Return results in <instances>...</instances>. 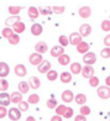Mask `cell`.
<instances>
[{
    "label": "cell",
    "instance_id": "obj_4",
    "mask_svg": "<svg viewBox=\"0 0 110 121\" xmlns=\"http://www.w3.org/2000/svg\"><path fill=\"white\" fill-rule=\"evenodd\" d=\"M37 70L40 73H42V74L47 73L48 70H51V62H49V60H45V59H43L42 62H41V64L37 65Z\"/></svg>",
    "mask_w": 110,
    "mask_h": 121
},
{
    "label": "cell",
    "instance_id": "obj_8",
    "mask_svg": "<svg viewBox=\"0 0 110 121\" xmlns=\"http://www.w3.org/2000/svg\"><path fill=\"white\" fill-rule=\"evenodd\" d=\"M82 75L84 77V78H92V77H94V69H93V67H90V65H84L83 68H82Z\"/></svg>",
    "mask_w": 110,
    "mask_h": 121
},
{
    "label": "cell",
    "instance_id": "obj_5",
    "mask_svg": "<svg viewBox=\"0 0 110 121\" xmlns=\"http://www.w3.org/2000/svg\"><path fill=\"white\" fill-rule=\"evenodd\" d=\"M29 60L32 65H38V64H41V62L43 60V57H42V54H38V53L35 52V53L30 54Z\"/></svg>",
    "mask_w": 110,
    "mask_h": 121
},
{
    "label": "cell",
    "instance_id": "obj_10",
    "mask_svg": "<svg viewBox=\"0 0 110 121\" xmlns=\"http://www.w3.org/2000/svg\"><path fill=\"white\" fill-rule=\"evenodd\" d=\"M35 48H36V53H38V54L46 53V52H47V49H48L47 43H46V42H43V41L37 42V43H36V46H35Z\"/></svg>",
    "mask_w": 110,
    "mask_h": 121
},
{
    "label": "cell",
    "instance_id": "obj_13",
    "mask_svg": "<svg viewBox=\"0 0 110 121\" xmlns=\"http://www.w3.org/2000/svg\"><path fill=\"white\" fill-rule=\"evenodd\" d=\"M29 86H30V89H38L41 86V80L37 77H31L29 80Z\"/></svg>",
    "mask_w": 110,
    "mask_h": 121
},
{
    "label": "cell",
    "instance_id": "obj_1",
    "mask_svg": "<svg viewBox=\"0 0 110 121\" xmlns=\"http://www.w3.org/2000/svg\"><path fill=\"white\" fill-rule=\"evenodd\" d=\"M83 62L85 63V65H92L97 62V54L94 52H88L83 56Z\"/></svg>",
    "mask_w": 110,
    "mask_h": 121
},
{
    "label": "cell",
    "instance_id": "obj_35",
    "mask_svg": "<svg viewBox=\"0 0 110 121\" xmlns=\"http://www.w3.org/2000/svg\"><path fill=\"white\" fill-rule=\"evenodd\" d=\"M66 109H67L66 105H58L56 108V115H58V116H63L64 112H66Z\"/></svg>",
    "mask_w": 110,
    "mask_h": 121
},
{
    "label": "cell",
    "instance_id": "obj_20",
    "mask_svg": "<svg viewBox=\"0 0 110 121\" xmlns=\"http://www.w3.org/2000/svg\"><path fill=\"white\" fill-rule=\"evenodd\" d=\"M42 31H43V29L40 24H34L31 26V34L34 36H40L42 34Z\"/></svg>",
    "mask_w": 110,
    "mask_h": 121
},
{
    "label": "cell",
    "instance_id": "obj_34",
    "mask_svg": "<svg viewBox=\"0 0 110 121\" xmlns=\"http://www.w3.org/2000/svg\"><path fill=\"white\" fill-rule=\"evenodd\" d=\"M38 101H40V96L37 94H32V95H30L29 99H27V104H37Z\"/></svg>",
    "mask_w": 110,
    "mask_h": 121
},
{
    "label": "cell",
    "instance_id": "obj_3",
    "mask_svg": "<svg viewBox=\"0 0 110 121\" xmlns=\"http://www.w3.org/2000/svg\"><path fill=\"white\" fill-rule=\"evenodd\" d=\"M82 41H83L82 40V36L78 34V32H72V34L69 35V37H68V42L72 46H78Z\"/></svg>",
    "mask_w": 110,
    "mask_h": 121
},
{
    "label": "cell",
    "instance_id": "obj_19",
    "mask_svg": "<svg viewBox=\"0 0 110 121\" xmlns=\"http://www.w3.org/2000/svg\"><path fill=\"white\" fill-rule=\"evenodd\" d=\"M22 101V95L20 94L19 91H14L11 95H10V103H14V104H19Z\"/></svg>",
    "mask_w": 110,
    "mask_h": 121
},
{
    "label": "cell",
    "instance_id": "obj_30",
    "mask_svg": "<svg viewBox=\"0 0 110 121\" xmlns=\"http://www.w3.org/2000/svg\"><path fill=\"white\" fill-rule=\"evenodd\" d=\"M8 88H9L8 80L6 79H0V91H1V93H6Z\"/></svg>",
    "mask_w": 110,
    "mask_h": 121
},
{
    "label": "cell",
    "instance_id": "obj_11",
    "mask_svg": "<svg viewBox=\"0 0 110 121\" xmlns=\"http://www.w3.org/2000/svg\"><path fill=\"white\" fill-rule=\"evenodd\" d=\"M78 14H79V16H80L82 19H88L92 15V9L89 6H82L79 9Z\"/></svg>",
    "mask_w": 110,
    "mask_h": 121
},
{
    "label": "cell",
    "instance_id": "obj_32",
    "mask_svg": "<svg viewBox=\"0 0 110 121\" xmlns=\"http://www.w3.org/2000/svg\"><path fill=\"white\" fill-rule=\"evenodd\" d=\"M21 9L22 8H20V6H10L9 8V13L11 14L13 16H19V13L21 11Z\"/></svg>",
    "mask_w": 110,
    "mask_h": 121
},
{
    "label": "cell",
    "instance_id": "obj_6",
    "mask_svg": "<svg viewBox=\"0 0 110 121\" xmlns=\"http://www.w3.org/2000/svg\"><path fill=\"white\" fill-rule=\"evenodd\" d=\"M8 115H9L10 120H13V121H18V120L21 119V112L19 111L18 108H11V109L9 110Z\"/></svg>",
    "mask_w": 110,
    "mask_h": 121
},
{
    "label": "cell",
    "instance_id": "obj_46",
    "mask_svg": "<svg viewBox=\"0 0 110 121\" xmlns=\"http://www.w3.org/2000/svg\"><path fill=\"white\" fill-rule=\"evenodd\" d=\"M74 121H87V117L83 116V115H77L75 119H74Z\"/></svg>",
    "mask_w": 110,
    "mask_h": 121
},
{
    "label": "cell",
    "instance_id": "obj_43",
    "mask_svg": "<svg viewBox=\"0 0 110 121\" xmlns=\"http://www.w3.org/2000/svg\"><path fill=\"white\" fill-rule=\"evenodd\" d=\"M100 56L103 58H110V48H103L101 52H100Z\"/></svg>",
    "mask_w": 110,
    "mask_h": 121
},
{
    "label": "cell",
    "instance_id": "obj_38",
    "mask_svg": "<svg viewBox=\"0 0 110 121\" xmlns=\"http://www.w3.org/2000/svg\"><path fill=\"white\" fill-rule=\"evenodd\" d=\"M90 114V108L87 106V105H82L80 108V115H83V116H87V115Z\"/></svg>",
    "mask_w": 110,
    "mask_h": 121
},
{
    "label": "cell",
    "instance_id": "obj_42",
    "mask_svg": "<svg viewBox=\"0 0 110 121\" xmlns=\"http://www.w3.org/2000/svg\"><path fill=\"white\" fill-rule=\"evenodd\" d=\"M101 30L103 31H110V20H104L101 22Z\"/></svg>",
    "mask_w": 110,
    "mask_h": 121
},
{
    "label": "cell",
    "instance_id": "obj_22",
    "mask_svg": "<svg viewBox=\"0 0 110 121\" xmlns=\"http://www.w3.org/2000/svg\"><path fill=\"white\" fill-rule=\"evenodd\" d=\"M27 15L31 20H35L38 17V9H36L35 6H31L29 8V11H27Z\"/></svg>",
    "mask_w": 110,
    "mask_h": 121
},
{
    "label": "cell",
    "instance_id": "obj_39",
    "mask_svg": "<svg viewBox=\"0 0 110 121\" xmlns=\"http://www.w3.org/2000/svg\"><path fill=\"white\" fill-rule=\"evenodd\" d=\"M29 110V104H27L26 101H21L19 103V111H27Z\"/></svg>",
    "mask_w": 110,
    "mask_h": 121
},
{
    "label": "cell",
    "instance_id": "obj_25",
    "mask_svg": "<svg viewBox=\"0 0 110 121\" xmlns=\"http://www.w3.org/2000/svg\"><path fill=\"white\" fill-rule=\"evenodd\" d=\"M69 60H70V58H69L68 54H62V56L58 57V63L61 64V65H67V64H69Z\"/></svg>",
    "mask_w": 110,
    "mask_h": 121
},
{
    "label": "cell",
    "instance_id": "obj_28",
    "mask_svg": "<svg viewBox=\"0 0 110 121\" xmlns=\"http://www.w3.org/2000/svg\"><path fill=\"white\" fill-rule=\"evenodd\" d=\"M57 78H58V73L54 69H51V70H48V72H47V79L48 80L53 82V80H56Z\"/></svg>",
    "mask_w": 110,
    "mask_h": 121
},
{
    "label": "cell",
    "instance_id": "obj_36",
    "mask_svg": "<svg viewBox=\"0 0 110 121\" xmlns=\"http://www.w3.org/2000/svg\"><path fill=\"white\" fill-rule=\"evenodd\" d=\"M58 41H59V46L61 47H66L68 45V37H66L64 35H62V36H59V38H58Z\"/></svg>",
    "mask_w": 110,
    "mask_h": 121
},
{
    "label": "cell",
    "instance_id": "obj_49",
    "mask_svg": "<svg viewBox=\"0 0 110 121\" xmlns=\"http://www.w3.org/2000/svg\"><path fill=\"white\" fill-rule=\"evenodd\" d=\"M105 83H106V86H108V88H110V75L105 79Z\"/></svg>",
    "mask_w": 110,
    "mask_h": 121
},
{
    "label": "cell",
    "instance_id": "obj_41",
    "mask_svg": "<svg viewBox=\"0 0 110 121\" xmlns=\"http://www.w3.org/2000/svg\"><path fill=\"white\" fill-rule=\"evenodd\" d=\"M51 10H52V13H54V14H63L66 8L64 6H53V8H51Z\"/></svg>",
    "mask_w": 110,
    "mask_h": 121
},
{
    "label": "cell",
    "instance_id": "obj_17",
    "mask_svg": "<svg viewBox=\"0 0 110 121\" xmlns=\"http://www.w3.org/2000/svg\"><path fill=\"white\" fill-rule=\"evenodd\" d=\"M77 51H78V53H82V54H85L89 52V45H88L87 42L82 41L78 46H77Z\"/></svg>",
    "mask_w": 110,
    "mask_h": 121
},
{
    "label": "cell",
    "instance_id": "obj_18",
    "mask_svg": "<svg viewBox=\"0 0 110 121\" xmlns=\"http://www.w3.org/2000/svg\"><path fill=\"white\" fill-rule=\"evenodd\" d=\"M62 100L64 103H70V101H73L74 100V95H73V93L70 91V90H64L62 93Z\"/></svg>",
    "mask_w": 110,
    "mask_h": 121
},
{
    "label": "cell",
    "instance_id": "obj_50",
    "mask_svg": "<svg viewBox=\"0 0 110 121\" xmlns=\"http://www.w3.org/2000/svg\"><path fill=\"white\" fill-rule=\"evenodd\" d=\"M26 121H36V120H35V117H34V116H29V117L26 119Z\"/></svg>",
    "mask_w": 110,
    "mask_h": 121
},
{
    "label": "cell",
    "instance_id": "obj_26",
    "mask_svg": "<svg viewBox=\"0 0 110 121\" xmlns=\"http://www.w3.org/2000/svg\"><path fill=\"white\" fill-rule=\"evenodd\" d=\"M80 70H82V65H80L78 62L70 64V72H72L73 74H79Z\"/></svg>",
    "mask_w": 110,
    "mask_h": 121
},
{
    "label": "cell",
    "instance_id": "obj_15",
    "mask_svg": "<svg viewBox=\"0 0 110 121\" xmlns=\"http://www.w3.org/2000/svg\"><path fill=\"white\" fill-rule=\"evenodd\" d=\"M62 54H64V48L61 47V46H53L52 49H51V56L52 57H59L62 56Z\"/></svg>",
    "mask_w": 110,
    "mask_h": 121
},
{
    "label": "cell",
    "instance_id": "obj_51",
    "mask_svg": "<svg viewBox=\"0 0 110 121\" xmlns=\"http://www.w3.org/2000/svg\"><path fill=\"white\" fill-rule=\"evenodd\" d=\"M109 121H110V120H109Z\"/></svg>",
    "mask_w": 110,
    "mask_h": 121
},
{
    "label": "cell",
    "instance_id": "obj_29",
    "mask_svg": "<svg viewBox=\"0 0 110 121\" xmlns=\"http://www.w3.org/2000/svg\"><path fill=\"white\" fill-rule=\"evenodd\" d=\"M58 106V103L56 100V98H49L47 100V108L49 109H56Z\"/></svg>",
    "mask_w": 110,
    "mask_h": 121
},
{
    "label": "cell",
    "instance_id": "obj_2",
    "mask_svg": "<svg viewBox=\"0 0 110 121\" xmlns=\"http://www.w3.org/2000/svg\"><path fill=\"white\" fill-rule=\"evenodd\" d=\"M98 96L100 99H109L110 98V88H108L106 85H101L98 88Z\"/></svg>",
    "mask_w": 110,
    "mask_h": 121
},
{
    "label": "cell",
    "instance_id": "obj_14",
    "mask_svg": "<svg viewBox=\"0 0 110 121\" xmlns=\"http://www.w3.org/2000/svg\"><path fill=\"white\" fill-rule=\"evenodd\" d=\"M13 32L16 35H19V34H22V32L25 31V24L24 22H21V21H19V22H16L15 25H13Z\"/></svg>",
    "mask_w": 110,
    "mask_h": 121
},
{
    "label": "cell",
    "instance_id": "obj_33",
    "mask_svg": "<svg viewBox=\"0 0 110 121\" xmlns=\"http://www.w3.org/2000/svg\"><path fill=\"white\" fill-rule=\"evenodd\" d=\"M1 34H3L4 38H8V40H9L14 32H13V30L10 29V27H5V29H3V32H1Z\"/></svg>",
    "mask_w": 110,
    "mask_h": 121
},
{
    "label": "cell",
    "instance_id": "obj_9",
    "mask_svg": "<svg viewBox=\"0 0 110 121\" xmlns=\"http://www.w3.org/2000/svg\"><path fill=\"white\" fill-rule=\"evenodd\" d=\"M15 74L20 77V78H22V77H25L27 74V69L24 64H16L15 65Z\"/></svg>",
    "mask_w": 110,
    "mask_h": 121
},
{
    "label": "cell",
    "instance_id": "obj_24",
    "mask_svg": "<svg viewBox=\"0 0 110 121\" xmlns=\"http://www.w3.org/2000/svg\"><path fill=\"white\" fill-rule=\"evenodd\" d=\"M59 78H61V82L62 83H70V80H72V74L68 73V72H63L61 73V75H59Z\"/></svg>",
    "mask_w": 110,
    "mask_h": 121
},
{
    "label": "cell",
    "instance_id": "obj_31",
    "mask_svg": "<svg viewBox=\"0 0 110 121\" xmlns=\"http://www.w3.org/2000/svg\"><path fill=\"white\" fill-rule=\"evenodd\" d=\"M8 41H9L10 45H18V43L20 42V36H19V35H16V34H13L11 37H10Z\"/></svg>",
    "mask_w": 110,
    "mask_h": 121
},
{
    "label": "cell",
    "instance_id": "obj_47",
    "mask_svg": "<svg viewBox=\"0 0 110 121\" xmlns=\"http://www.w3.org/2000/svg\"><path fill=\"white\" fill-rule=\"evenodd\" d=\"M104 45H105L108 48L110 47V35H108L105 38H104Z\"/></svg>",
    "mask_w": 110,
    "mask_h": 121
},
{
    "label": "cell",
    "instance_id": "obj_40",
    "mask_svg": "<svg viewBox=\"0 0 110 121\" xmlns=\"http://www.w3.org/2000/svg\"><path fill=\"white\" fill-rule=\"evenodd\" d=\"M52 13L51 8H38V14H42V15H49Z\"/></svg>",
    "mask_w": 110,
    "mask_h": 121
},
{
    "label": "cell",
    "instance_id": "obj_48",
    "mask_svg": "<svg viewBox=\"0 0 110 121\" xmlns=\"http://www.w3.org/2000/svg\"><path fill=\"white\" fill-rule=\"evenodd\" d=\"M51 121H62V117L58 116V115H54L53 117H51Z\"/></svg>",
    "mask_w": 110,
    "mask_h": 121
},
{
    "label": "cell",
    "instance_id": "obj_23",
    "mask_svg": "<svg viewBox=\"0 0 110 121\" xmlns=\"http://www.w3.org/2000/svg\"><path fill=\"white\" fill-rule=\"evenodd\" d=\"M20 21V16H10L9 19H6V21H5V25H6V27H10L15 25L16 22H19Z\"/></svg>",
    "mask_w": 110,
    "mask_h": 121
},
{
    "label": "cell",
    "instance_id": "obj_12",
    "mask_svg": "<svg viewBox=\"0 0 110 121\" xmlns=\"http://www.w3.org/2000/svg\"><path fill=\"white\" fill-rule=\"evenodd\" d=\"M9 73H10L9 64L5 62H0V78H5Z\"/></svg>",
    "mask_w": 110,
    "mask_h": 121
},
{
    "label": "cell",
    "instance_id": "obj_27",
    "mask_svg": "<svg viewBox=\"0 0 110 121\" xmlns=\"http://www.w3.org/2000/svg\"><path fill=\"white\" fill-rule=\"evenodd\" d=\"M74 99H75V103L78 104V105H84L85 101H87V96L84 94H77L74 96Z\"/></svg>",
    "mask_w": 110,
    "mask_h": 121
},
{
    "label": "cell",
    "instance_id": "obj_44",
    "mask_svg": "<svg viewBox=\"0 0 110 121\" xmlns=\"http://www.w3.org/2000/svg\"><path fill=\"white\" fill-rule=\"evenodd\" d=\"M72 116H73V109L67 106V109H66V112H64V115H63V117H66V119H70Z\"/></svg>",
    "mask_w": 110,
    "mask_h": 121
},
{
    "label": "cell",
    "instance_id": "obj_45",
    "mask_svg": "<svg viewBox=\"0 0 110 121\" xmlns=\"http://www.w3.org/2000/svg\"><path fill=\"white\" fill-rule=\"evenodd\" d=\"M6 116V108L0 106V119H4Z\"/></svg>",
    "mask_w": 110,
    "mask_h": 121
},
{
    "label": "cell",
    "instance_id": "obj_21",
    "mask_svg": "<svg viewBox=\"0 0 110 121\" xmlns=\"http://www.w3.org/2000/svg\"><path fill=\"white\" fill-rule=\"evenodd\" d=\"M18 88H19V93H20V94H26V93H29V90H30L29 83H26V82H20Z\"/></svg>",
    "mask_w": 110,
    "mask_h": 121
},
{
    "label": "cell",
    "instance_id": "obj_16",
    "mask_svg": "<svg viewBox=\"0 0 110 121\" xmlns=\"http://www.w3.org/2000/svg\"><path fill=\"white\" fill-rule=\"evenodd\" d=\"M10 104V95L8 93H0V106H8Z\"/></svg>",
    "mask_w": 110,
    "mask_h": 121
},
{
    "label": "cell",
    "instance_id": "obj_37",
    "mask_svg": "<svg viewBox=\"0 0 110 121\" xmlns=\"http://www.w3.org/2000/svg\"><path fill=\"white\" fill-rule=\"evenodd\" d=\"M89 85L93 86V88H97L99 85V78L98 77H92L89 79Z\"/></svg>",
    "mask_w": 110,
    "mask_h": 121
},
{
    "label": "cell",
    "instance_id": "obj_7",
    "mask_svg": "<svg viewBox=\"0 0 110 121\" xmlns=\"http://www.w3.org/2000/svg\"><path fill=\"white\" fill-rule=\"evenodd\" d=\"M78 34L82 36V37H87V36H89L92 34V26L89 24H83L80 26V29H79V32Z\"/></svg>",
    "mask_w": 110,
    "mask_h": 121
}]
</instances>
